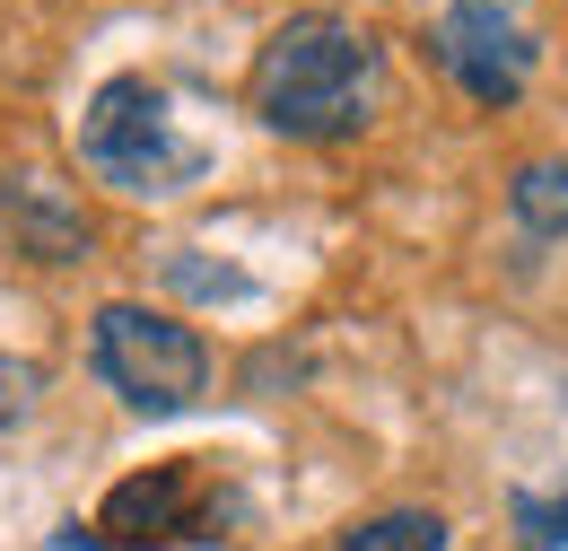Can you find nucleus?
I'll use <instances>...</instances> for the list:
<instances>
[{
	"label": "nucleus",
	"instance_id": "obj_3",
	"mask_svg": "<svg viewBox=\"0 0 568 551\" xmlns=\"http://www.w3.org/2000/svg\"><path fill=\"white\" fill-rule=\"evenodd\" d=\"M88 368L105 377V394H123L149 420H175L211 394V342L184 315L141 307V298H114L88 315Z\"/></svg>",
	"mask_w": 568,
	"mask_h": 551
},
{
	"label": "nucleus",
	"instance_id": "obj_7",
	"mask_svg": "<svg viewBox=\"0 0 568 551\" xmlns=\"http://www.w3.org/2000/svg\"><path fill=\"white\" fill-rule=\"evenodd\" d=\"M507 210H516V228H525L534 246L568 237V158H525V167L507 176Z\"/></svg>",
	"mask_w": 568,
	"mask_h": 551
},
{
	"label": "nucleus",
	"instance_id": "obj_4",
	"mask_svg": "<svg viewBox=\"0 0 568 551\" xmlns=\"http://www.w3.org/2000/svg\"><path fill=\"white\" fill-rule=\"evenodd\" d=\"M428 44H437L446 79H455L473 106H490V114H507V106L534 88V62H542L534 27H525L507 0H446Z\"/></svg>",
	"mask_w": 568,
	"mask_h": 551
},
{
	"label": "nucleus",
	"instance_id": "obj_2",
	"mask_svg": "<svg viewBox=\"0 0 568 551\" xmlns=\"http://www.w3.org/2000/svg\"><path fill=\"white\" fill-rule=\"evenodd\" d=\"M79 167H88L97 184L132 193V202H175V193H193V184L211 176V149L175 123V106H166L158 79L123 70V79H105V88L88 97V114H79Z\"/></svg>",
	"mask_w": 568,
	"mask_h": 551
},
{
	"label": "nucleus",
	"instance_id": "obj_5",
	"mask_svg": "<svg viewBox=\"0 0 568 551\" xmlns=\"http://www.w3.org/2000/svg\"><path fill=\"white\" fill-rule=\"evenodd\" d=\"M202 525H211V482H202L193 455L149 464V473H132V482H114V490H105V508H97V534H114V551L211 543Z\"/></svg>",
	"mask_w": 568,
	"mask_h": 551
},
{
	"label": "nucleus",
	"instance_id": "obj_10",
	"mask_svg": "<svg viewBox=\"0 0 568 551\" xmlns=\"http://www.w3.org/2000/svg\"><path fill=\"white\" fill-rule=\"evenodd\" d=\"M36 394H44V368L36 359H0V429L36 420Z\"/></svg>",
	"mask_w": 568,
	"mask_h": 551
},
{
	"label": "nucleus",
	"instance_id": "obj_6",
	"mask_svg": "<svg viewBox=\"0 0 568 551\" xmlns=\"http://www.w3.org/2000/svg\"><path fill=\"white\" fill-rule=\"evenodd\" d=\"M0 228H9V246L27 263H88V246H97L79 193L53 184V176H36V167L27 176H0Z\"/></svg>",
	"mask_w": 568,
	"mask_h": 551
},
{
	"label": "nucleus",
	"instance_id": "obj_8",
	"mask_svg": "<svg viewBox=\"0 0 568 551\" xmlns=\"http://www.w3.org/2000/svg\"><path fill=\"white\" fill-rule=\"evenodd\" d=\"M342 551H446V517L437 508H385L342 534Z\"/></svg>",
	"mask_w": 568,
	"mask_h": 551
},
{
	"label": "nucleus",
	"instance_id": "obj_9",
	"mask_svg": "<svg viewBox=\"0 0 568 551\" xmlns=\"http://www.w3.org/2000/svg\"><path fill=\"white\" fill-rule=\"evenodd\" d=\"M516 534L534 551H568V499H534V490H516Z\"/></svg>",
	"mask_w": 568,
	"mask_h": 551
},
{
	"label": "nucleus",
	"instance_id": "obj_11",
	"mask_svg": "<svg viewBox=\"0 0 568 551\" xmlns=\"http://www.w3.org/2000/svg\"><path fill=\"white\" fill-rule=\"evenodd\" d=\"M166 272L184 280V289H193V298H245V272H211V263H184V254H175V263H166Z\"/></svg>",
	"mask_w": 568,
	"mask_h": 551
},
{
	"label": "nucleus",
	"instance_id": "obj_1",
	"mask_svg": "<svg viewBox=\"0 0 568 551\" xmlns=\"http://www.w3.org/2000/svg\"><path fill=\"white\" fill-rule=\"evenodd\" d=\"M394 97V62H385V36L358 27L342 9H297L281 18L254 70H245V106L254 123L281 140H358Z\"/></svg>",
	"mask_w": 568,
	"mask_h": 551
},
{
	"label": "nucleus",
	"instance_id": "obj_12",
	"mask_svg": "<svg viewBox=\"0 0 568 551\" xmlns=\"http://www.w3.org/2000/svg\"><path fill=\"white\" fill-rule=\"evenodd\" d=\"M53 551H114V543H97V525H62V534H53Z\"/></svg>",
	"mask_w": 568,
	"mask_h": 551
}]
</instances>
